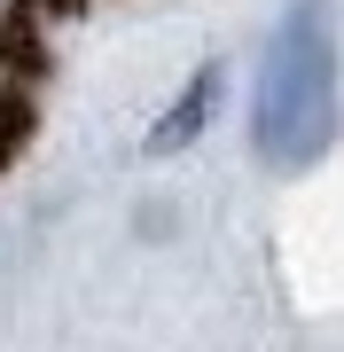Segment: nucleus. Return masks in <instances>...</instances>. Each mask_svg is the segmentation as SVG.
Masks as SVG:
<instances>
[{"mask_svg": "<svg viewBox=\"0 0 344 352\" xmlns=\"http://www.w3.org/2000/svg\"><path fill=\"white\" fill-rule=\"evenodd\" d=\"M211 94H219V71H204V78H196V87H188V102H180V110L165 118V126H157V149H180V141H188L196 126H204Z\"/></svg>", "mask_w": 344, "mask_h": 352, "instance_id": "f03ea898", "label": "nucleus"}, {"mask_svg": "<svg viewBox=\"0 0 344 352\" xmlns=\"http://www.w3.org/2000/svg\"><path fill=\"white\" fill-rule=\"evenodd\" d=\"M258 149L266 164H313L336 133V39L321 8H290V24L266 39L258 63Z\"/></svg>", "mask_w": 344, "mask_h": 352, "instance_id": "f257e3e1", "label": "nucleus"}]
</instances>
